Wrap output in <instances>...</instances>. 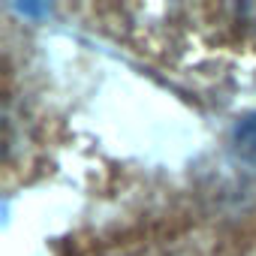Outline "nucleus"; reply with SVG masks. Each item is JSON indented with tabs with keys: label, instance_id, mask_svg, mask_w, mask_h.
<instances>
[{
	"label": "nucleus",
	"instance_id": "2",
	"mask_svg": "<svg viewBox=\"0 0 256 256\" xmlns=\"http://www.w3.org/2000/svg\"><path fill=\"white\" fill-rule=\"evenodd\" d=\"M120 256H154V253H148L145 247H142V250H136V247H133V250H120Z\"/></svg>",
	"mask_w": 256,
	"mask_h": 256
},
{
	"label": "nucleus",
	"instance_id": "1",
	"mask_svg": "<svg viewBox=\"0 0 256 256\" xmlns=\"http://www.w3.org/2000/svg\"><path fill=\"white\" fill-rule=\"evenodd\" d=\"M124 22V34L142 42L148 54L166 64L223 66L256 60V6L250 4H160V6H108Z\"/></svg>",
	"mask_w": 256,
	"mask_h": 256
}]
</instances>
